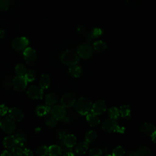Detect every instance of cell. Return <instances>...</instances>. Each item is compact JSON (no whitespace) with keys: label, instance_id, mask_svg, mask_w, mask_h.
<instances>
[{"label":"cell","instance_id":"74e56055","mask_svg":"<svg viewBox=\"0 0 156 156\" xmlns=\"http://www.w3.org/2000/svg\"><path fill=\"white\" fill-rule=\"evenodd\" d=\"M9 7V0H0V10H6Z\"/></svg>","mask_w":156,"mask_h":156},{"label":"cell","instance_id":"603a6c76","mask_svg":"<svg viewBox=\"0 0 156 156\" xmlns=\"http://www.w3.org/2000/svg\"><path fill=\"white\" fill-rule=\"evenodd\" d=\"M62 154V149L58 145L52 144L48 147V154L49 155L59 156Z\"/></svg>","mask_w":156,"mask_h":156},{"label":"cell","instance_id":"4fadbf2b","mask_svg":"<svg viewBox=\"0 0 156 156\" xmlns=\"http://www.w3.org/2000/svg\"><path fill=\"white\" fill-rule=\"evenodd\" d=\"M10 119H12L13 121H21L23 119L24 117V114L23 112L17 107H13L11 108L8 111Z\"/></svg>","mask_w":156,"mask_h":156},{"label":"cell","instance_id":"836d02e7","mask_svg":"<svg viewBox=\"0 0 156 156\" xmlns=\"http://www.w3.org/2000/svg\"><path fill=\"white\" fill-rule=\"evenodd\" d=\"M125 154L124 149L120 146L116 147L112 151V156H123Z\"/></svg>","mask_w":156,"mask_h":156},{"label":"cell","instance_id":"e0dca14e","mask_svg":"<svg viewBox=\"0 0 156 156\" xmlns=\"http://www.w3.org/2000/svg\"><path fill=\"white\" fill-rule=\"evenodd\" d=\"M51 83V77L49 74H42L40 77L39 85L40 87L43 90L47 89L49 88Z\"/></svg>","mask_w":156,"mask_h":156},{"label":"cell","instance_id":"ab89813d","mask_svg":"<svg viewBox=\"0 0 156 156\" xmlns=\"http://www.w3.org/2000/svg\"><path fill=\"white\" fill-rule=\"evenodd\" d=\"M9 111V108L7 106L4 104L0 105V115L3 116L5 115Z\"/></svg>","mask_w":156,"mask_h":156},{"label":"cell","instance_id":"5b68a950","mask_svg":"<svg viewBox=\"0 0 156 156\" xmlns=\"http://www.w3.org/2000/svg\"><path fill=\"white\" fill-rule=\"evenodd\" d=\"M0 127L5 133L8 134L13 133L16 129V126L14 121L7 117L0 121Z\"/></svg>","mask_w":156,"mask_h":156},{"label":"cell","instance_id":"8d00e7d4","mask_svg":"<svg viewBox=\"0 0 156 156\" xmlns=\"http://www.w3.org/2000/svg\"><path fill=\"white\" fill-rule=\"evenodd\" d=\"M102 154V150L98 147L91 148L89 151V156H101Z\"/></svg>","mask_w":156,"mask_h":156},{"label":"cell","instance_id":"5bb4252c","mask_svg":"<svg viewBox=\"0 0 156 156\" xmlns=\"http://www.w3.org/2000/svg\"><path fill=\"white\" fill-rule=\"evenodd\" d=\"M141 132L145 135L151 136L154 133H155V126L149 122L143 123L140 127Z\"/></svg>","mask_w":156,"mask_h":156},{"label":"cell","instance_id":"681fc988","mask_svg":"<svg viewBox=\"0 0 156 156\" xmlns=\"http://www.w3.org/2000/svg\"><path fill=\"white\" fill-rule=\"evenodd\" d=\"M49 156H51V155H49Z\"/></svg>","mask_w":156,"mask_h":156},{"label":"cell","instance_id":"52a82bcc","mask_svg":"<svg viewBox=\"0 0 156 156\" xmlns=\"http://www.w3.org/2000/svg\"><path fill=\"white\" fill-rule=\"evenodd\" d=\"M23 55L25 62L27 65H32L36 62L37 58V53L33 48L30 47H27L23 51Z\"/></svg>","mask_w":156,"mask_h":156},{"label":"cell","instance_id":"1f68e13d","mask_svg":"<svg viewBox=\"0 0 156 156\" xmlns=\"http://www.w3.org/2000/svg\"><path fill=\"white\" fill-rule=\"evenodd\" d=\"M36 153L39 156H46L48 155V147L44 144L41 145L37 149Z\"/></svg>","mask_w":156,"mask_h":156},{"label":"cell","instance_id":"60d3db41","mask_svg":"<svg viewBox=\"0 0 156 156\" xmlns=\"http://www.w3.org/2000/svg\"><path fill=\"white\" fill-rule=\"evenodd\" d=\"M66 134L67 133H66V132L65 130H58V131H57L56 135H57V137L59 140H62Z\"/></svg>","mask_w":156,"mask_h":156},{"label":"cell","instance_id":"ee69618b","mask_svg":"<svg viewBox=\"0 0 156 156\" xmlns=\"http://www.w3.org/2000/svg\"><path fill=\"white\" fill-rule=\"evenodd\" d=\"M1 156H13V155L11 154V152H9L8 151H4Z\"/></svg>","mask_w":156,"mask_h":156},{"label":"cell","instance_id":"3957f363","mask_svg":"<svg viewBox=\"0 0 156 156\" xmlns=\"http://www.w3.org/2000/svg\"><path fill=\"white\" fill-rule=\"evenodd\" d=\"M62 62L67 66H73L76 65L79 61V57L77 54L72 50H66L61 55Z\"/></svg>","mask_w":156,"mask_h":156},{"label":"cell","instance_id":"f35d334b","mask_svg":"<svg viewBox=\"0 0 156 156\" xmlns=\"http://www.w3.org/2000/svg\"><path fill=\"white\" fill-rule=\"evenodd\" d=\"M102 33H103V32L101 30V29L96 27V28H94L92 30L91 34H92V36L94 37H99V36L102 35Z\"/></svg>","mask_w":156,"mask_h":156},{"label":"cell","instance_id":"277c9868","mask_svg":"<svg viewBox=\"0 0 156 156\" xmlns=\"http://www.w3.org/2000/svg\"><path fill=\"white\" fill-rule=\"evenodd\" d=\"M77 54L79 57L83 59L90 58L93 55V49L91 46L87 43H82L78 46Z\"/></svg>","mask_w":156,"mask_h":156},{"label":"cell","instance_id":"f546056e","mask_svg":"<svg viewBox=\"0 0 156 156\" xmlns=\"http://www.w3.org/2000/svg\"><path fill=\"white\" fill-rule=\"evenodd\" d=\"M108 115L110 116V118L112 119H115L116 120L119 116V109L116 107H110L108 110Z\"/></svg>","mask_w":156,"mask_h":156},{"label":"cell","instance_id":"83f0119b","mask_svg":"<svg viewBox=\"0 0 156 156\" xmlns=\"http://www.w3.org/2000/svg\"><path fill=\"white\" fill-rule=\"evenodd\" d=\"M13 80L9 76H5L3 77L1 80V85L4 89H9L12 85Z\"/></svg>","mask_w":156,"mask_h":156},{"label":"cell","instance_id":"2e32d148","mask_svg":"<svg viewBox=\"0 0 156 156\" xmlns=\"http://www.w3.org/2000/svg\"><path fill=\"white\" fill-rule=\"evenodd\" d=\"M86 115L87 121L91 127H96L100 124V119L98 117V115H96L91 112L88 113Z\"/></svg>","mask_w":156,"mask_h":156},{"label":"cell","instance_id":"9a60e30c","mask_svg":"<svg viewBox=\"0 0 156 156\" xmlns=\"http://www.w3.org/2000/svg\"><path fill=\"white\" fill-rule=\"evenodd\" d=\"M63 144L66 147H73L77 142L76 137L73 134H66L62 139Z\"/></svg>","mask_w":156,"mask_h":156},{"label":"cell","instance_id":"7a4b0ae2","mask_svg":"<svg viewBox=\"0 0 156 156\" xmlns=\"http://www.w3.org/2000/svg\"><path fill=\"white\" fill-rule=\"evenodd\" d=\"M102 129L107 132H118L123 133L125 132L124 127L119 126L115 119H107L103 121L102 124Z\"/></svg>","mask_w":156,"mask_h":156},{"label":"cell","instance_id":"4316f807","mask_svg":"<svg viewBox=\"0 0 156 156\" xmlns=\"http://www.w3.org/2000/svg\"><path fill=\"white\" fill-rule=\"evenodd\" d=\"M119 115L123 118H128L130 116V107L129 105L124 104L120 107L119 109Z\"/></svg>","mask_w":156,"mask_h":156},{"label":"cell","instance_id":"4dcf8cb0","mask_svg":"<svg viewBox=\"0 0 156 156\" xmlns=\"http://www.w3.org/2000/svg\"><path fill=\"white\" fill-rule=\"evenodd\" d=\"M37 75V74L35 70L30 69V70L26 71L24 77L26 79V80H27V82H32L35 79Z\"/></svg>","mask_w":156,"mask_h":156},{"label":"cell","instance_id":"d6986e66","mask_svg":"<svg viewBox=\"0 0 156 156\" xmlns=\"http://www.w3.org/2000/svg\"><path fill=\"white\" fill-rule=\"evenodd\" d=\"M16 139V144L20 146H24L27 141V136L24 132L23 130L18 131L15 136Z\"/></svg>","mask_w":156,"mask_h":156},{"label":"cell","instance_id":"7402d4cb","mask_svg":"<svg viewBox=\"0 0 156 156\" xmlns=\"http://www.w3.org/2000/svg\"><path fill=\"white\" fill-rule=\"evenodd\" d=\"M51 107L48 105H40L37 107L35 111L36 113L39 116H43L46 115L49 113L51 111Z\"/></svg>","mask_w":156,"mask_h":156},{"label":"cell","instance_id":"f1b7e54d","mask_svg":"<svg viewBox=\"0 0 156 156\" xmlns=\"http://www.w3.org/2000/svg\"><path fill=\"white\" fill-rule=\"evenodd\" d=\"M97 138V133L95 130H90L89 132H88L85 136V141L89 143H92L93 141H94Z\"/></svg>","mask_w":156,"mask_h":156},{"label":"cell","instance_id":"ac0fdd59","mask_svg":"<svg viewBox=\"0 0 156 156\" xmlns=\"http://www.w3.org/2000/svg\"><path fill=\"white\" fill-rule=\"evenodd\" d=\"M58 101V96L55 93H48L45 98L46 104L49 107L55 105Z\"/></svg>","mask_w":156,"mask_h":156},{"label":"cell","instance_id":"7bdbcfd3","mask_svg":"<svg viewBox=\"0 0 156 156\" xmlns=\"http://www.w3.org/2000/svg\"><path fill=\"white\" fill-rule=\"evenodd\" d=\"M22 156H34V154L30 149L26 148L23 150V154Z\"/></svg>","mask_w":156,"mask_h":156},{"label":"cell","instance_id":"484cf974","mask_svg":"<svg viewBox=\"0 0 156 156\" xmlns=\"http://www.w3.org/2000/svg\"><path fill=\"white\" fill-rule=\"evenodd\" d=\"M106 43L102 40H97L93 43V48L95 51L99 52H103L107 49Z\"/></svg>","mask_w":156,"mask_h":156},{"label":"cell","instance_id":"d6a6232c","mask_svg":"<svg viewBox=\"0 0 156 156\" xmlns=\"http://www.w3.org/2000/svg\"><path fill=\"white\" fill-rule=\"evenodd\" d=\"M26 71V68L23 64L20 63L15 66V72L18 74V76H24Z\"/></svg>","mask_w":156,"mask_h":156},{"label":"cell","instance_id":"7c38bea8","mask_svg":"<svg viewBox=\"0 0 156 156\" xmlns=\"http://www.w3.org/2000/svg\"><path fill=\"white\" fill-rule=\"evenodd\" d=\"M76 96L72 93H65L61 98V105L65 108H69L74 105L76 101Z\"/></svg>","mask_w":156,"mask_h":156},{"label":"cell","instance_id":"30bf717a","mask_svg":"<svg viewBox=\"0 0 156 156\" xmlns=\"http://www.w3.org/2000/svg\"><path fill=\"white\" fill-rule=\"evenodd\" d=\"M51 112L56 120H63L66 117V110L62 105H54L51 108Z\"/></svg>","mask_w":156,"mask_h":156},{"label":"cell","instance_id":"b9f144b4","mask_svg":"<svg viewBox=\"0 0 156 156\" xmlns=\"http://www.w3.org/2000/svg\"><path fill=\"white\" fill-rule=\"evenodd\" d=\"M68 149L65 150L63 152L62 151V154L63 156H74V152L72 151V150H71L70 149H69L68 147H67Z\"/></svg>","mask_w":156,"mask_h":156},{"label":"cell","instance_id":"44dd1931","mask_svg":"<svg viewBox=\"0 0 156 156\" xmlns=\"http://www.w3.org/2000/svg\"><path fill=\"white\" fill-rule=\"evenodd\" d=\"M135 152V156H152V152L150 149L145 146H140Z\"/></svg>","mask_w":156,"mask_h":156},{"label":"cell","instance_id":"d590c367","mask_svg":"<svg viewBox=\"0 0 156 156\" xmlns=\"http://www.w3.org/2000/svg\"><path fill=\"white\" fill-rule=\"evenodd\" d=\"M11 154L13 156H22L23 154V150L20 147H12L11 149Z\"/></svg>","mask_w":156,"mask_h":156},{"label":"cell","instance_id":"ba28073f","mask_svg":"<svg viewBox=\"0 0 156 156\" xmlns=\"http://www.w3.org/2000/svg\"><path fill=\"white\" fill-rule=\"evenodd\" d=\"M27 94L32 99H41L43 96V90L36 85H30L27 90Z\"/></svg>","mask_w":156,"mask_h":156},{"label":"cell","instance_id":"8fae6325","mask_svg":"<svg viewBox=\"0 0 156 156\" xmlns=\"http://www.w3.org/2000/svg\"><path fill=\"white\" fill-rule=\"evenodd\" d=\"M27 82L24 76H16L12 81V85L15 90L18 91H21L25 90L27 86Z\"/></svg>","mask_w":156,"mask_h":156},{"label":"cell","instance_id":"f6af8a7d","mask_svg":"<svg viewBox=\"0 0 156 156\" xmlns=\"http://www.w3.org/2000/svg\"><path fill=\"white\" fill-rule=\"evenodd\" d=\"M127 155L128 156H135V151H130L127 153Z\"/></svg>","mask_w":156,"mask_h":156},{"label":"cell","instance_id":"e575fe53","mask_svg":"<svg viewBox=\"0 0 156 156\" xmlns=\"http://www.w3.org/2000/svg\"><path fill=\"white\" fill-rule=\"evenodd\" d=\"M45 124L48 127H54L57 125V120L52 116H49L46 119Z\"/></svg>","mask_w":156,"mask_h":156},{"label":"cell","instance_id":"8992f818","mask_svg":"<svg viewBox=\"0 0 156 156\" xmlns=\"http://www.w3.org/2000/svg\"><path fill=\"white\" fill-rule=\"evenodd\" d=\"M12 44L14 49L18 51H24L28 46L29 41L25 37H19L15 38Z\"/></svg>","mask_w":156,"mask_h":156},{"label":"cell","instance_id":"ffe728a7","mask_svg":"<svg viewBox=\"0 0 156 156\" xmlns=\"http://www.w3.org/2000/svg\"><path fill=\"white\" fill-rule=\"evenodd\" d=\"M88 148V143H87L85 141H84L79 143L77 144L75 148V151L78 155H82L85 154L87 152Z\"/></svg>","mask_w":156,"mask_h":156},{"label":"cell","instance_id":"cb8c5ba5","mask_svg":"<svg viewBox=\"0 0 156 156\" xmlns=\"http://www.w3.org/2000/svg\"><path fill=\"white\" fill-rule=\"evenodd\" d=\"M81 68L76 65L71 66L68 69V74H69V76L74 78L79 77L81 74Z\"/></svg>","mask_w":156,"mask_h":156},{"label":"cell","instance_id":"d4e9b609","mask_svg":"<svg viewBox=\"0 0 156 156\" xmlns=\"http://www.w3.org/2000/svg\"><path fill=\"white\" fill-rule=\"evenodd\" d=\"M3 144L6 148H12L16 144L15 137L13 135H9L5 137L3 140Z\"/></svg>","mask_w":156,"mask_h":156},{"label":"cell","instance_id":"c3c4849f","mask_svg":"<svg viewBox=\"0 0 156 156\" xmlns=\"http://www.w3.org/2000/svg\"><path fill=\"white\" fill-rule=\"evenodd\" d=\"M104 156H112V155H109V154H108V155H104Z\"/></svg>","mask_w":156,"mask_h":156},{"label":"cell","instance_id":"9c48e42d","mask_svg":"<svg viewBox=\"0 0 156 156\" xmlns=\"http://www.w3.org/2000/svg\"><path fill=\"white\" fill-rule=\"evenodd\" d=\"M106 109L107 105L105 102L104 100L99 99L92 104L90 112L96 115H100L105 112Z\"/></svg>","mask_w":156,"mask_h":156},{"label":"cell","instance_id":"bcb514c9","mask_svg":"<svg viewBox=\"0 0 156 156\" xmlns=\"http://www.w3.org/2000/svg\"><path fill=\"white\" fill-rule=\"evenodd\" d=\"M4 35H5L4 31L0 29V38H3L4 37Z\"/></svg>","mask_w":156,"mask_h":156},{"label":"cell","instance_id":"7dc6e473","mask_svg":"<svg viewBox=\"0 0 156 156\" xmlns=\"http://www.w3.org/2000/svg\"><path fill=\"white\" fill-rule=\"evenodd\" d=\"M151 138H152V140L153 141L154 143H155V138H156V132L154 133L151 136Z\"/></svg>","mask_w":156,"mask_h":156},{"label":"cell","instance_id":"6da1fadb","mask_svg":"<svg viewBox=\"0 0 156 156\" xmlns=\"http://www.w3.org/2000/svg\"><path fill=\"white\" fill-rule=\"evenodd\" d=\"M74 105L77 113L82 115H86L90 112L92 103L88 98L80 97L76 100Z\"/></svg>","mask_w":156,"mask_h":156}]
</instances>
